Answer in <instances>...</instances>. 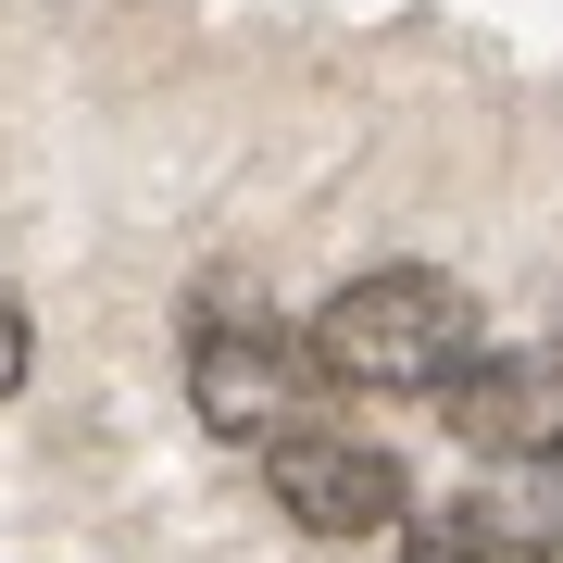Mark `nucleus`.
Wrapping results in <instances>:
<instances>
[{
	"label": "nucleus",
	"mask_w": 563,
	"mask_h": 563,
	"mask_svg": "<svg viewBox=\"0 0 563 563\" xmlns=\"http://www.w3.org/2000/svg\"><path fill=\"white\" fill-rule=\"evenodd\" d=\"M313 376H325L313 325H276L251 288H213V301L188 313V401H201L213 439H276V426H301Z\"/></svg>",
	"instance_id": "2"
},
{
	"label": "nucleus",
	"mask_w": 563,
	"mask_h": 563,
	"mask_svg": "<svg viewBox=\"0 0 563 563\" xmlns=\"http://www.w3.org/2000/svg\"><path fill=\"white\" fill-rule=\"evenodd\" d=\"M451 439L488 463H563V351H476L451 376Z\"/></svg>",
	"instance_id": "4"
},
{
	"label": "nucleus",
	"mask_w": 563,
	"mask_h": 563,
	"mask_svg": "<svg viewBox=\"0 0 563 563\" xmlns=\"http://www.w3.org/2000/svg\"><path fill=\"white\" fill-rule=\"evenodd\" d=\"M413 563H539V539L514 514H488V501H451V514L413 526Z\"/></svg>",
	"instance_id": "5"
},
{
	"label": "nucleus",
	"mask_w": 563,
	"mask_h": 563,
	"mask_svg": "<svg viewBox=\"0 0 563 563\" xmlns=\"http://www.w3.org/2000/svg\"><path fill=\"white\" fill-rule=\"evenodd\" d=\"M13 388H25V313L0 301V401H13Z\"/></svg>",
	"instance_id": "6"
},
{
	"label": "nucleus",
	"mask_w": 563,
	"mask_h": 563,
	"mask_svg": "<svg viewBox=\"0 0 563 563\" xmlns=\"http://www.w3.org/2000/svg\"><path fill=\"white\" fill-rule=\"evenodd\" d=\"M539 563H563V539H539Z\"/></svg>",
	"instance_id": "7"
},
{
	"label": "nucleus",
	"mask_w": 563,
	"mask_h": 563,
	"mask_svg": "<svg viewBox=\"0 0 563 563\" xmlns=\"http://www.w3.org/2000/svg\"><path fill=\"white\" fill-rule=\"evenodd\" d=\"M313 363L339 388H451L476 363V301L426 263H388V276H351L339 301L313 313Z\"/></svg>",
	"instance_id": "1"
},
{
	"label": "nucleus",
	"mask_w": 563,
	"mask_h": 563,
	"mask_svg": "<svg viewBox=\"0 0 563 563\" xmlns=\"http://www.w3.org/2000/svg\"><path fill=\"white\" fill-rule=\"evenodd\" d=\"M263 488H276V514L313 526V539H376V526H401V463L376 439H351V426H276V439H263Z\"/></svg>",
	"instance_id": "3"
}]
</instances>
